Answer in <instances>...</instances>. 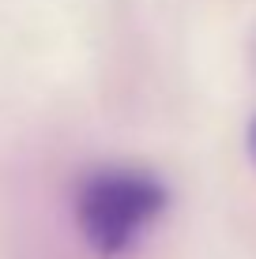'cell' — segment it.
Returning a JSON list of instances; mask_svg holds the SVG:
<instances>
[{
  "instance_id": "obj_2",
  "label": "cell",
  "mask_w": 256,
  "mask_h": 259,
  "mask_svg": "<svg viewBox=\"0 0 256 259\" xmlns=\"http://www.w3.org/2000/svg\"><path fill=\"white\" fill-rule=\"evenodd\" d=\"M249 150H252V158H256V120H252V128H249Z\"/></svg>"
},
{
  "instance_id": "obj_1",
  "label": "cell",
  "mask_w": 256,
  "mask_h": 259,
  "mask_svg": "<svg viewBox=\"0 0 256 259\" xmlns=\"http://www.w3.org/2000/svg\"><path fill=\"white\" fill-rule=\"evenodd\" d=\"M170 207L166 184L139 169H102L76 195V226L102 259H121Z\"/></svg>"
}]
</instances>
